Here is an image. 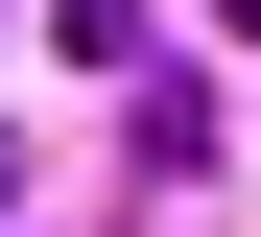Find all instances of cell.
Listing matches in <instances>:
<instances>
[{
  "label": "cell",
  "instance_id": "6da1fadb",
  "mask_svg": "<svg viewBox=\"0 0 261 237\" xmlns=\"http://www.w3.org/2000/svg\"><path fill=\"white\" fill-rule=\"evenodd\" d=\"M48 47H71V71H119V47H143V0H48Z\"/></svg>",
  "mask_w": 261,
  "mask_h": 237
}]
</instances>
